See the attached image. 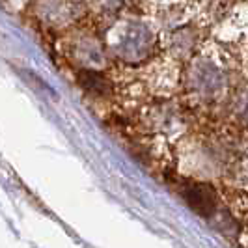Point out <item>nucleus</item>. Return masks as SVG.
Masks as SVG:
<instances>
[{"label": "nucleus", "instance_id": "f257e3e1", "mask_svg": "<svg viewBox=\"0 0 248 248\" xmlns=\"http://www.w3.org/2000/svg\"><path fill=\"white\" fill-rule=\"evenodd\" d=\"M186 200L190 203V207L194 211H198L200 215H209L215 209V194L211 192V188L203 185H196L186 190Z\"/></svg>", "mask_w": 248, "mask_h": 248}]
</instances>
